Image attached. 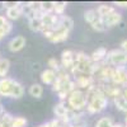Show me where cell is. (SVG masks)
I'll list each match as a JSON object with an SVG mask.
<instances>
[{"instance_id": "15", "label": "cell", "mask_w": 127, "mask_h": 127, "mask_svg": "<svg viewBox=\"0 0 127 127\" xmlns=\"http://www.w3.org/2000/svg\"><path fill=\"white\" fill-rule=\"evenodd\" d=\"M57 27H61V28H64V29L71 32L72 28H74V20H72L71 17L64 14V15H61L60 19H59V26H57Z\"/></svg>"}, {"instance_id": "12", "label": "cell", "mask_w": 127, "mask_h": 127, "mask_svg": "<svg viewBox=\"0 0 127 127\" xmlns=\"http://www.w3.org/2000/svg\"><path fill=\"white\" fill-rule=\"evenodd\" d=\"M39 78H41V81H42V84H45V85H50V87H52V84L55 83V80H56V78H57V72H56L55 70H52V69H48V67H46L43 71L41 72Z\"/></svg>"}, {"instance_id": "6", "label": "cell", "mask_w": 127, "mask_h": 127, "mask_svg": "<svg viewBox=\"0 0 127 127\" xmlns=\"http://www.w3.org/2000/svg\"><path fill=\"white\" fill-rule=\"evenodd\" d=\"M75 64V51L72 50H64L61 52V60H60V65L64 70H66L67 72L71 71Z\"/></svg>"}, {"instance_id": "25", "label": "cell", "mask_w": 127, "mask_h": 127, "mask_svg": "<svg viewBox=\"0 0 127 127\" xmlns=\"http://www.w3.org/2000/svg\"><path fill=\"white\" fill-rule=\"evenodd\" d=\"M55 1H41V12L42 13H54Z\"/></svg>"}, {"instance_id": "1", "label": "cell", "mask_w": 127, "mask_h": 127, "mask_svg": "<svg viewBox=\"0 0 127 127\" xmlns=\"http://www.w3.org/2000/svg\"><path fill=\"white\" fill-rule=\"evenodd\" d=\"M85 93H87V98H88L85 112L88 114H98L107 108L109 99L105 97L103 94V92L97 87V83H95L93 87H90Z\"/></svg>"}, {"instance_id": "3", "label": "cell", "mask_w": 127, "mask_h": 127, "mask_svg": "<svg viewBox=\"0 0 127 127\" xmlns=\"http://www.w3.org/2000/svg\"><path fill=\"white\" fill-rule=\"evenodd\" d=\"M105 64L113 67L126 66L127 65V52L122 51L121 48L108 51L107 57H105Z\"/></svg>"}, {"instance_id": "5", "label": "cell", "mask_w": 127, "mask_h": 127, "mask_svg": "<svg viewBox=\"0 0 127 127\" xmlns=\"http://www.w3.org/2000/svg\"><path fill=\"white\" fill-rule=\"evenodd\" d=\"M111 83H113L114 85H117L120 88L127 87V66L114 67L113 78H112V81Z\"/></svg>"}, {"instance_id": "28", "label": "cell", "mask_w": 127, "mask_h": 127, "mask_svg": "<svg viewBox=\"0 0 127 127\" xmlns=\"http://www.w3.org/2000/svg\"><path fill=\"white\" fill-rule=\"evenodd\" d=\"M8 22H10V20H8L5 15H0V28H3Z\"/></svg>"}, {"instance_id": "38", "label": "cell", "mask_w": 127, "mask_h": 127, "mask_svg": "<svg viewBox=\"0 0 127 127\" xmlns=\"http://www.w3.org/2000/svg\"><path fill=\"white\" fill-rule=\"evenodd\" d=\"M0 59H1V55H0Z\"/></svg>"}, {"instance_id": "34", "label": "cell", "mask_w": 127, "mask_h": 127, "mask_svg": "<svg viewBox=\"0 0 127 127\" xmlns=\"http://www.w3.org/2000/svg\"><path fill=\"white\" fill-rule=\"evenodd\" d=\"M122 95L127 99V87H125V88H122Z\"/></svg>"}, {"instance_id": "40", "label": "cell", "mask_w": 127, "mask_h": 127, "mask_svg": "<svg viewBox=\"0 0 127 127\" xmlns=\"http://www.w3.org/2000/svg\"><path fill=\"white\" fill-rule=\"evenodd\" d=\"M126 127H127V126H126Z\"/></svg>"}, {"instance_id": "29", "label": "cell", "mask_w": 127, "mask_h": 127, "mask_svg": "<svg viewBox=\"0 0 127 127\" xmlns=\"http://www.w3.org/2000/svg\"><path fill=\"white\" fill-rule=\"evenodd\" d=\"M113 5L118 6V8H126L127 9V1H114Z\"/></svg>"}, {"instance_id": "26", "label": "cell", "mask_w": 127, "mask_h": 127, "mask_svg": "<svg viewBox=\"0 0 127 127\" xmlns=\"http://www.w3.org/2000/svg\"><path fill=\"white\" fill-rule=\"evenodd\" d=\"M47 67L48 69H52V70H55L56 72L60 70L61 65H60V61L56 59V57H50L47 60Z\"/></svg>"}, {"instance_id": "13", "label": "cell", "mask_w": 127, "mask_h": 127, "mask_svg": "<svg viewBox=\"0 0 127 127\" xmlns=\"http://www.w3.org/2000/svg\"><path fill=\"white\" fill-rule=\"evenodd\" d=\"M107 54H108L107 48H105V47H99V48H97V50H95L93 54L90 55V59H92L93 64H99V62L105 61Z\"/></svg>"}, {"instance_id": "35", "label": "cell", "mask_w": 127, "mask_h": 127, "mask_svg": "<svg viewBox=\"0 0 127 127\" xmlns=\"http://www.w3.org/2000/svg\"><path fill=\"white\" fill-rule=\"evenodd\" d=\"M113 127H126L125 125H122V123H114V126Z\"/></svg>"}, {"instance_id": "32", "label": "cell", "mask_w": 127, "mask_h": 127, "mask_svg": "<svg viewBox=\"0 0 127 127\" xmlns=\"http://www.w3.org/2000/svg\"><path fill=\"white\" fill-rule=\"evenodd\" d=\"M4 9H6V5H5V1H0V12H3Z\"/></svg>"}, {"instance_id": "2", "label": "cell", "mask_w": 127, "mask_h": 127, "mask_svg": "<svg viewBox=\"0 0 127 127\" xmlns=\"http://www.w3.org/2000/svg\"><path fill=\"white\" fill-rule=\"evenodd\" d=\"M87 103H88L87 93L80 89H75L66 99V104L69 109L74 112H85Z\"/></svg>"}, {"instance_id": "10", "label": "cell", "mask_w": 127, "mask_h": 127, "mask_svg": "<svg viewBox=\"0 0 127 127\" xmlns=\"http://www.w3.org/2000/svg\"><path fill=\"white\" fill-rule=\"evenodd\" d=\"M27 39L24 36H15L8 42V48L10 52H19L26 47Z\"/></svg>"}, {"instance_id": "9", "label": "cell", "mask_w": 127, "mask_h": 127, "mask_svg": "<svg viewBox=\"0 0 127 127\" xmlns=\"http://www.w3.org/2000/svg\"><path fill=\"white\" fill-rule=\"evenodd\" d=\"M69 107L66 102H59L54 105V114H55V118L62 121V123H66V117H67V113H69Z\"/></svg>"}, {"instance_id": "8", "label": "cell", "mask_w": 127, "mask_h": 127, "mask_svg": "<svg viewBox=\"0 0 127 127\" xmlns=\"http://www.w3.org/2000/svg\"><path fill=\"white\" fill-rule=\"evenodd\" d=\"M72 79L75 81L76 89H80L83 92H87L90 87H93L95 84V79L92 75H76Z\"/></svg>"}, {"instance_id": "36", "label": "cell", "mask_w": 127, "mask_h": 127, "mask_svg": "<svg viewBox=\"0 0 127 127\" xmlns=\"http://www.w3.org/2000/svg\"><path fill=\"white\" fill-rule=\"evenodd\" d=\"M37 127H50V126H48V122H46V123H42V125H39Z\"/></svg>"}, {"instance_id": "39", "label": "cell", "mask_w": 127, "mask_h": 127, "mask_svg": "<svg viewBox=\"0 0 127 127\" xmlns=\"http://www.w3.org/2000/svg\"><path fill=\"white\" fill-rule=\"evenodd\" d=\"M0 104H1V102H0Z\"/></svg>"}, {"instance_id": "23", "label": "cell", "mask_w": 127, "mask_h": 127, "mask_svg": "<svg viewBox=\"0 0 127 127\" xmlns=\"http://www.w3.org/2000/svg\"><path fill=\"white\" fill-rule=\"evenodd\" d=\"M28 27L32 32H41V29H42L41 18H33V19L28 20Z\"/></svg>"}, {"instance_id": "19", "label": "cell", "mask_w": 127, "mask_h": 127, "mask_svg": "<svg viewBox=\"0 0 127 127\" xmlns=\"http://www.w3.org/2000/svg\"><path fill=\"white\" fill-rule=\"evenodd\" d=\"M9 70H10V61H9V59L1 57L0 59V79L6 78Z\"/></svg>"}, {"instance_id": "17", "label": "cell", "mask_w": 127, "mask_h": 127, "mask_svg": "<svg viewBox=\"0 0 127 127\" xmlns=\"http://www.w3.org/2000/svg\"><path fill=\"white\" fill-rule=\"evenodd\" d=\"M113 12H116V8L113 5H107V4H100L97 8V13L100 18H104L109 14H112Z\"/></svg>"}, {"instance_id": "30", "label": "cell", "mask_w": 127, "mask_h": 127, "mask_svg": "<svg viewBox=\"0 0 127 127\" xmlns=\"http://www.w3.org/2000/svg\"><path fill=\"white\" fill-rule=\"evenodd\" d=\"M120 48H121L122 51L127 52V39H123V41L121 42V45H120Z\"/></svg>"}, {"instance_id": "11", "label": "cell", "mask_w": 127, "mask_h": 127, "mask_svg": "<svg viewBox=\"0 0 127 127\" xmlns=\"http://www.w3.org/2000/svg\"><path fill=\"white\" fill-rule=\"evenodd\" d=\"M121 20H122V14H121L120 12H117V10H116V12H113L112 14L102 18V22H103L104 27L107 28V29H108V28H113V27H116L117 24H120Z\"/></svg>"}, {"instance_id": "21", "label": "cell", "mask_w": 127, "mask_h": 127, "mask_svg": "<svg viewBox=\"0 0 127 127\" xmlns=\"http://www.w3.org/2000/svg\"><path fill=\"white\" fill-rule=\"evenodd\" d=\"M24 95V87L22 83H19L18 80L15 81V85H14V89H13V95L12 98L13 99H20Z\"/></svg>"}, {"instance_id": "4", "label": "cell", "mask_w": 127, "mask_h": 127, "mask_svg": "<svg viewBox=\"0 0 127 127\" xmlns=\"http://www.w3.org/2000/svg\"><path fill=\"white\" fill-rule=\"evenodd\" d=\"M6 5V12L5 17L8 20H17L22 17V5L23 1H17V3H5Z\"/></svg>"}, {"instance_id": "16", "label": "cell", "mask_w": 127, "mask_h": 127, "mask_svg": "<svg viewBox=\"0 0 127 127\" xmlns=\"http://www.w3.org/2000/svg\"><path fill=\"white\" fill-rule=\"evenodd\" d=\"M112 102L114 104V107L117 108L118 111H121V112H123V113L127 114V99L123 97L122 94L118 95V97H116Z\"/></svg>"}, {"instance_id": "22", "label": "cell", "mask_w": 127, "mask_h": 127, "mask_svg": "<svg viewBox=\"0 0 127 127\" xmlns=\"http://www.w3.org/2000/svg\"><path fill=\"white\" fill-rule=\"evenodd\" d=\"M28 121L23 116H14L13 121L10 123V127H27Z\"/></svg>"}, {"instance_id": "24", "label": "cell", "mask_w": 127, "mask_h": 127, "mask_svg": "<svg viewBox=\"0 0 127 127\" xmlns=\"http://www.w3.org/2000/svg\"><path fill=\"white\" fill-rule=\"evenodd\" d=\"M67 3L66 1H55V8H54V14L61 17L65 14V10H66Z\"/></svg>"}, {"instance_id": "37", "label": "cell", "mask_w": 127, "mask_h": 127, "mask_svg": "<svg viewBox=\"0 0 127 127\" xmlns=\"http://www.w3.org/2000/svg\"><path fill=\"white\" fill-rule=\"evenodd\" d=\"M125 126H127V114H126V117H125Z\"/></svg>"}, {"instance_id": "20", "label": "cell", "mask_w": 127, "mask_h": 127, "mask_svg": "<svg viewBox=\"0 0 127 127\" xmlns=\"http://www.w3.org/2000/svg\"><path fill=\"white\" fill-rule=\"evenodd\" d=\"M99 18L100 17L97 13V9H88L84 12V19H85V22H88L89 24H93L95 20H98Z\"/></svg>"}, {"instance_id": "14", "label": "cell", "mask_w": 127, "mask_h": 127, "mask_svg": "<svg viewBox=\"0 0 127 127\" xmlns=\"http://www.w3.org/2000/svg\"><path fill=\"white\" fill-rule=\"evenodd\" d=\"M28 94L32 98H36V99L42 98V95H43V87H42V84H39V83L32 84L28 88Z\"/></svg>"}, {"instance_id": "18", "label": "cell", "mask_w": 127, "mask_h": 127, "mask_svg": "<svg viewBox=\"0 0 127 127\" xmlns=\"http://www.w3.org/2000/svg\"><path fill=\"white\" fill-rule=\"evenodd\" d=\"M114 123L116 122H114L113 117H111V116H103V117H100L95 122L94 127H113Z\"/></svg>"}, {"instance_id": "31", "label": "cell", "mask_w": 127, "mask_h": 127, "mask_svg": "<svg viewBox=\"0 0 127 127\" xmlns=\"http://www.w3.org/2000/svg\"><path fill=\"white\" fill-rule=\"evenodd\" d=\"M6 36V33H5V31L3 29V28H0V41H1L4 37Z\"/></svg>"}, {"instance_id": "33", "label": "cell", "mask_w": 127, "mask_h": 127, "mask_svg": "<svg viewBox=\"0 0 127 127\" xmlns=\"http://www.w3.org/2000/svg\"><path fill=\"white\" fill-rule=\"evenodd\" d=\"M5 112H6V111H5V108H4V105L0 104V117H1V116H3Z\"/></svg>"}, {"instance_id": "7", "label": "cell", "mask_w": 127, "mask_h": 127, "mask_svg": "<svg viewBox=\"0 0 127 127\" xmlns=\"http://www.w3.org/2000/svg\"><path fill=\"white\" fill-rule=\"evenodd\" d=\"M15 79L13 78H3L0 79V97H4V98H12L13 95V89L15 85Z\"/></svg>"}, {"instance_id": "27", "label": "cell", "mask_w": 127, "mask_h": 127, "mask_svg": "<svg viewBox=\"0 0 127 127\" xmlns=\"http://www.w3.org/2000/svg\"><path fill=\"white\" fill-rule=\"evenodd\" d=\"M90 26H92V28L94 31H97V32H104V31H107V28L104 27V24L102 22V18H99L98 20H95V22L93 24H90Z\"/></svg>"}]
</instances>
